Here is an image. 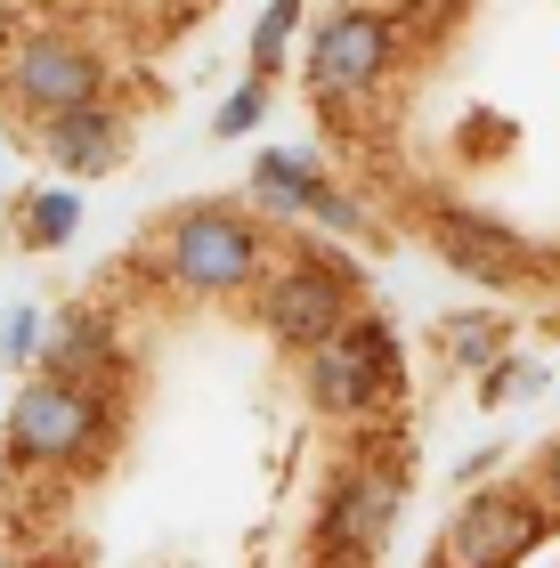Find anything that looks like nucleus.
<instances>
[{
	"instance_id": "6e6552de",
	"label": "nucleus",
	"mask_w": 560,
	"mask_h": 568,
	"mask_svg": "<svg viewBox=\"0 0 560 568\" xmlns=\"http://www.w3.org/2000/svg\"><path fill=\"white\" fill-rule=\"evenodd\" d=\"M49 154H58L65 171H106L114 163V114L98 106H73V114H49Z\"/></svg>"
},
{
	"instance_id": "423d86ee",
	"label": "nucleus",
	"mask_w": 560,
	"mask_h": 568,
	"mask_svg": "<svg viewBox=\"0 0 560 568\" xmlns=\"http://www.w3.org/2000/svg\"><path fill=\"white\" fill-rule=\"evenodd\" d=\"M381 374H390V342H381L374 325H342L317 342V398L334 406H358L381 390Z\"/></svg>"
},
{
	"instance_id": "20e7f679",
	"label": "nucleus",
	"mask_w": 560,
	"mask_h": 568,
	"mask_svg": "<svg viewBox=\"0 0 560 568\" xmlns=\"http://www.w3.org/2000/svg\"><path fill=\"white\" fill-rule=\"evenodd\" d=\"M9 82H17V98L33 114H73V106H90V98H98V58H90V49H73V41H24Z\"/></svg>"
},
{
	"instance_id": "4468645a",
	"label": "nucleus",
	"mask_w": 560,
	"mask_h": 568,
	"mask_svg": "<svg viewBox=\"0 0 560 568\" xmlns=\"http://www.w3.org/2000/svg\"><path fill=\"white\" fill-rule=\"evenodd\" d=\"M261 98H268L261 82H244L236 98H227V114H220V139H244V131H252V122H261Z\"/></svg>"
},
{
	"instance_id": "f257e3e1",
	"label": "nucleus",
	"mask_w": 560,
	"mask_h": 568,
	"mask_svg": "<svg viewBox=\"0 0 560 568\" xmlns=\"http://www.w3.org/2000/svg\"><path fill=\"white\" fill-rule=\"evenodd\" d=\"M537 536H544V511H528V496H471L464 520L439 545V568H503L537 545Z\"/></svg>"
},
{
	"instance_id": "39448f33",
	"label": "nucleus",
	"mask_w": 560,
	"mask_h": 568,
	"mask_svg": "<svg viewBox=\"0 0 560 568\" xmlns=\"http://www.w3.org/2000/svg\"><path fill=\"white\" fill-rule=\"evenodd\" d=\"M17 447L24 455H73V447H90V430H98V406L73 390V382H33V390L17 398Z\"/></svg>"
},
{
	"instance_id": "0eeeda50",
	"label": "nucleus",
	"mask_w": 560,
	"mask_h": 568,
	"mask_svg": "<svg viewBox=\"0 0 560 568\" xmlns=\"http://www.w3.org/2000/svg\"><path fill=\"white\" fill-rule=\"evenodd\" d=\"M268 317H276V333H285V342H325V333L349 325V317H342V284L325 276V268L285 276V284H276V301H268Z\"/></svg>"
},
{
	"instance_id": "dca6fc26",
	"label": "nucleus",
	"mask_w": 560,
	"mask_h": 568,
	"mask_svg": "<svg viewBox=\"0 0 560 568\" xmlns=\"http://www.w3.org/2000/svg\"><path fill=\"white\" fill-rule=\"evenodd\" d=\"M544 504H560V447H552V463H544Z\"/></svg>"
},
{
	"instance_id": "2eb2a0df",
	"label": "nucleus",
	"mask_w": 560,
	"mask_h": 568,
	"mask_svg": "<svg viewBox=\"0 0 560 568\" xmlns=\"http://www.w3.org/2000/svg\"><path fill=\"white\" fill-rule=\"evenodd\" d=\"M0 342H9V357H33V308H17V317H9V333H0Z\"/></svg>"
},
{
	"instance_id": "1a4fd4ad",
	"label": "nucleus",
	"mask_w": 560,
	"mask_h": 568,
	"mask_svg": "<svg viewBox=\"0 0 560 568\" xmlns=\"http://www.w3.org/2000/svg\"><path fill=\"white\" fill-rule=\"evenodd\" d=\"M503 236H488V227H471V220H447V261L455 268H471V276H488V284H503V276H512L520 261H512V252H496Z\"/></svg>"
},
{
	"instance_id": "7ed1b4c3",
	"label": "nucleus",
	"mask_w": 560,
	"mask_h": 568,
	"mask_svg": "<svg viewBox=\"0 0 560 568\" xmlns=\"http://www.w3.org/2000/svg\"><path fill=\"white\" fill-rule=\"evenodd\" d=\"M381 65H390V17L349 9V17H334V24L317 33V65H309V82H317V98H358Z\"/></svg>"
},
{
	"instance_id": "9b49d317",
	"label": "nucleus",
	"mask_w": 560,
	"mask_h": 568,
	"mask_svg": "<svg viewBox=\"0 0 560 568\" xmlns=\"http://www.w3.org/2000/svg\"><path fill=\"white\" fill-rule=\"evenodd\" d=\"M73 220H82V195H73V187H49L33 212H24V236H33V244H65Z\"/></svg>"
},
{
	"instance_id": "f03ea898",
	"label": "nucleus",
	"mask_w": 560,
	"mask_h": 568,
	"mask_svg": "<svg viewBox=\"0 0 560 568\" xmlns=\"http://www.w3.org/2000/svg\"><path fill=\"white\" fill-rule=\"evenodd\" d=\"M171 268H180L187 284H203V293H227V284H244L252 268H261V244H252L244 220L195 212V220L171 227Z\"/></svg>"
},
{
	"instance_id": "ddd939ff",
	"label": "nucleus",
	"mask_w": 560,
	"mask_h": 568,
	"mask_svg": "<svg viewBox=\"0 0 560 568\" xmlns=\"http://www.w3.org/2000/svg\"><path fill=\"white\" fill-rule=\"evenodd\" d=\"M293 17H301V0H276V9L261 17V33H252V58H261V65H276V49H285Z\"/></svg>"
},
{
	"instance_id": "f8f14e48",
	"label": "nucleus",
	"mask_w": 560,
	"mask_h": 568,
	"mask_svg": "<svg viewBox=\"0 0 560 568\" xmlns=\"http://www.w3.org/2000/svg\"><path fill=\"white\" fill-rule=\"evenodd\" d=\"M381 511H390V487L366 479L358 496L342 504V545H374V536H381Z\"/></svg>"
},
{
	"instance_id": "9d476101",
	"label": "nucleus",
	"mask_w": 560,
	"mask_h": 568,
	"mask_svg": "<svg viewBox=\"0 0 560 568\" xmlns=\"http://www.w3.org/2000/svg\"><path fill=\"white\" fill-rule=\"evenodd\" d=\"M252 187H261L276 212H309V195L325 187V179H309V163H301V154H268V163L252 171Z\"/></svg>"
}]
</instances>
